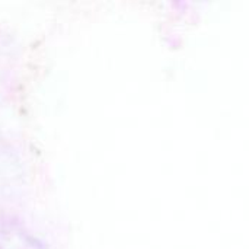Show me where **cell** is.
<instances>
[{"label": "cell", "mask_w": 249, "mask_h": 249, "mask_svg": "<svg viewBox=\"0 0 249 249\" xmlns=\"http://www.w3.org/2000/svg\"><path fill=\"white\" fill-rule=\"evenodd\" d=\"M0 249H48L20 223L0 217Z\"/></svg>", "instance_id": "cell-1"}]
</instances>
